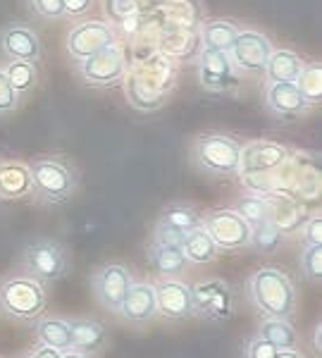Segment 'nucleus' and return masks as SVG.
Returning <instances> with one entry per match:
<instances>
[{"label":"nucleus","instance_id":"nucleus-15","mask_svg":"<svg viewBox=\"0 0 322 358\" xmlns=\"http://www.w3.org/2000/svg\"><path fill=\"white\" fill-rule=\"evenodd\" d=\"M0 50L8 60H27V62H38L41 60V38L34 29L27 24L13 22L0 29Z\"/></svg>","mask_w":322,"mask_h":358},{"label":"nucleus","instance_id":"nucleus-37","mask_svg":"<svg viewBox=\"0 0 322 358\" xmlns=\"http://www.w3.org/2000/svg\"><path fill=\"white\" fill-rule=\"evenodd\" d=\"M301 241L303 246H322V217L310 215L306 224L301 227Z\"/></svg>","mask_w":322,"mask_h":358},{"label":"nucleus","instance_id":"nucleus-40","mask_svg":"<svg viewBox=\"0 0 322 358\" xmlns=\"http://www.w3.org/2000/svg\"><path fill=\"white\" fill-rule=\"evenodd\" d=\"M91 8H94V0H62V13L65 17H84L91 13Z\"/></svg>","mask_w":322,"mask_h":358},{"label":"nucleus","instance_id":"nucleus-16","mask_svg":"<svg viewBox=\"0 0 322 358\" xmlns=\"http://www.w3.org/2000/svg\"><path fill=\"white\" fill-rule=\"evenodd\" d=\"M310 217L308 208L289 194L268 196V220L279 229L281 234H296Z\"/></svg>","mask_w":322,"mask_h":358},{"label":"nucleus","instance_id":"nucleus-33","mask_svg":"<svg viewBox=\"0 0 322 358\" xmlns=\"http://www.w3.org/2000/svg\"><path fill=\"white\" fill-rule=\"evenodd\" d=\"M198 38L196 34L186 31V29H177V31L165 34V57H180V60H189V50L184 48L186 41H193Z\"/></svg>","mask_w":322,"mask_h":358},{"label":"nucleus","instance_id":"nucleus-44","mask_svg":"<svg viewBox=\"0 0 322 358\" xmlns=\"http://www.w3.org/2000/svg\"><path fill=\"white\" fill-rule=\"evenodd\" d=\"M62 358H91V356H84V354H77V351H65Z\"/></svg>","mask_w":322,"mask_h":358},{"label":"nucleus","instance_id":"nucleus-32","mask_svg":"<svg viewBox=\"0 0 322 358\" xmlns=\"http://www.w3.org/2000/svg\"><path fill=\"white\" fill-rule=\"evenodd\" d=\"M234 210L249 222V227H256V224L265 222L268 220V199L265 196H241V199L234 203Z\"/></svg>","mask_w":322,"mask_h":358},{"label":"nucleus","instance_id":"nucleus-17","mask_svg":"<svg viewBox=\"0 0 322 358\" xmlns=\"http://www.w3.org/2000/svg\"><path fill=\"white\" fill-rule=\"evenodd\" d=\"M289 158L286 146L275 141H251L241 148V172L239 175H253V172H272Z\"/></svg>","mask_w":322,"mask_h":358},{"label":"nucleus","instance_id":"nucleus-38","mask_svg":"<svg viewBox=\"0 0 322 358\" xmlns=\"http://www.w3.org/2000/svg\"><path fill=\"white\" fill-rule=\"evenodd\" d=\"M31 10L43 20H62V0H29Z\"/></svg>","mask_w":322,"mask_h":358},{"label":"nucleus","instance_id":"nucleus-11","mask_svg":"<svg viewBox=\"0 0 322 358\" xmlns=\"http://www.w3.org/2000/svg\"><path fill=\"white\" fill-rule=\"evenodd\" d=\"M131 282L134 280H131L129 268L119 263H108L96 268V273L91 275V292L103 308L110 313H119Z\"/></svg>","mask_w":322,"mask_h":358},{"label":"nucleus","instance_id":"nucleus-22","mask_svg":"<svg viewBox=\"0 0 322 358\" xmlns=\"http://www.w3.org/2000/svg\"><path fill=\"white\" fill-rule=\"evenodd\" d=\"M303 57L296 53V50L289 48H279L272 50L268 57V65H265V79L268 84H277V82H296L298 72L303 67Z\"/></svg>","mask_w":322,"mask_h":358},{"label":"nucleus","instance_id":"nucleus-1","mask_svg":"<svg viewBox=\"0 0 322 358\" xmlns=\"http://www.w3.org/2000/svg\"><path fill=\"white\" fill-rule=\"evenodd\" d=\"M177 72L175 65L165 55H153L146 60H139L124 74L126 101L131 108L141 113H153L163 108L170 101L175 91Z\"/></svg>","mask_w":322,"mask_h":358},{"label":"nucleus","instance_id":"nucleus-39","mask_svg":"<svg viewBox=\"0 0 322 358\" xmlns=\"http://www.w3.org/2000/svg\"><path fill=\"white\" fill-rule=\"evenodd\" d=\"M153 241L155 244H163V246H180L182 248V241H184V234L172 229L170 224H163L158 222L153 229Z\"/></svg>","mask_w":322,"mask_h":358},{"label":"nucleus","instance_id":"nucleus-45","mask_svg":"<svg viewBox=\"0 0 322 358\" xmlns=\"http://www.w3.org/2000/svg\"><path fill=\"white\" fill-rule=\"evenodd\" d=\"M24 358H31V356H24Z\"/></svg>","mask_w":322,"mask_h":358},{"label":"nucleus","instance_id":"nucleus-46","mask_svg":"<svg viewBox=\"0 0 322 358\" xmlns=\"http://www.w3.org/2000/svg\"><path fill=\"white\" fill-rule=\"evenodd\" d=\"M0 163H3V158H0Z\"/></svg>","mask_w":322,"mask_h":358},{"label":"nucleus","instance_id":"nucleus-3","mask_svg":"<svg viewBox=\"0 0 322 358\" xmlns=\"http://www.w3.org/2000/svg\"><path fill=\"white\" fill-rule=\"evenodd\" d=\"M251 299L265 317L289 320L296 310V289L291 277L277 268H261L251 277Z\"/></svg>","mask_w":322,"mask_h":358},{"label":"nucleus","instance_id":"nucleus-23","mask_svg":"<svg viewBox=\"0 0 322 358\" xmlns=\"http://www.w3.org/2000/svg\"><path fill=\"white\" fill-rule=\"evenodd\" d=\"M239 27L227 20H208L200 27V45L208 50H217V53H229L234 41H237Z\"/></svg>","mask_w":322,"mask_h":358},{"label":"nucleus","instance_id":"nucleus-28","mask_svg":"<svg viewBox=\"0 0 322 358\" xmlns=\"http://www.w3.org/2000/svg\"><path fill=\"white\" fill-rule=\"evenodd\" d=\"M163 224H170L172 229H177V232L186 234L191 232V229H196L203 224V215L196 210L193 206H186V203H170L163 208V213H160V220Z\"/></svg>","mask_w":322,"mask_h":358},{"label":"nucleus","instance_id":"nucleus-13","mask_svg":"<svg viewBox=\"0 0 322 358\" xmlns=\"http://www.w3.org/2000/svg\"><path fill=\"white\" fill-rule=\"evenodd\" d=\"M110 43H115V31L110 29V24L98 22V20H89V22L77 24L70 34H67L65 48L72 60L82 62Z\"/></svg>","mask_w":322,"mask_h":358},{"label":"nucleus","instance_id":"nucleus-43","mask_svg":"<svg viewBox=\"0 0 322 358\" xmlns=\"http://www.w3.org/2000/svg\"><path fill=\"white\" fill-rule=\"evenodd\" d=\"M277 358H303L301 354H298L296 349H291V351H279V356Z\"/></svg>","mask_w":322,"mask_h":358},{"label":"nucleus","instance_id":"nucleus-20","mask_svg":"<svg viewBox=\"0 0 322 358\" xmlns=\"http://www.w3.org/2000/svg\"><path fill=\"white\" fill-rule=\"evenodd\" d=\"M265 106L270 108V113H275L277 117H301L310 108L308 103L303 101V96L298 94L294 82L268 84Z\"/></svg>","mask_w":322,"mask_h":358},{"label":"nucleus","instance_id":"nucleus-24","mask_svg":"<svg viewBox=\"0 0 322 358\" xmlns=\"http://www.w3.org/2000/svg\"><path fill=\"white\" fill-rule=\"evenodd\" d=\"M148 261H151L155 273L163 277H177L189 268V261L180 246H163L155 241H151V246H148Z\"/></svg>","mask_w":322,"mask_h":358},{"label":"nucleus","instance_id":"nucleus-14","mask_svg":"<svg viewBox=\"0 0 322 358\" xmlns=\"http://www.w3.org/2000/svg\"><path fill=\"white\" fill-rule=\"evenodd\" d=\"M153 289L160 315H165L168 320H184V317L193 315L191 285L175 280V277H163L158 285H153Z\"/></svg>","mask_w":322,"mask_h":358},{"label":"nucleus","instance_id":"nucleus-34","mask_svg":"<svg viewBox=\"0 0 322 358\" xmlns=\"http://www.w3.org/2000/svg\"><path fill=\"white\" fill-rule=\"evenodd\" d=\"M301 273L308 282L322 280V246H306L301 251Z\"/></svg>","mask_w":322,"mask_h":358},{"label":"nucleus","instance_id":"nucleus-30","mask_svg":"<svg viewBox=\"0 0 322 358\" xmlns=\"http://www.w3.org/2000/svg\"><path fill=\"white\" fill-rule=\"evenodd\" d=\"M5 77L8 82L13 84V89L17 91L20 96L29 94V91L36 86L38 82V69H36V62H27V60H10L5 65Z\"/></svg>","mask_w":322,"mask_h":358},{"label":"nucleus","instance_id":"nucleus-2","mask_svg":"<svg viewBox=\"0 0 322 358\" xmlns=\"http://www.w3.org/2000/svg\"><path fill=\"white\" fill-rule=\"evenodd\" d=\"M31 196L41 206H60L79 192V172L62 158H41L29 163Z\"/></svg>","mask_w":322,"mask_h":358},{"label":"nucleus","instance_id":"nucleus-42","mask_svg":"<svg viewBox=\"0 0 322 358\" xmlns=\"http://www.w3.org/2000/svg\"><path fill=\"white\" fill-rule=\"evenodd\" d=\"M313 349H315V351H320V349H322V325H320V322L313 327Z\"/></svg>","mask_w":322,"mask_h":358},{"label":"nucleus","instance_id":"nucleus-18","mask_svg":"<svg viewBox=\"0 0 322 358\" xmlns=\"http://www.w3.org/2000/svg\"><path fill=\"white\" fill-rule=\"evenodd\" d=\"M67 325H70L72 351L91 358H96L105 351L108 330L103 322L94 320V317H74V320H67Z\"/></svg>","mask_w":322,"mask_h":358},{"label":"nucleus","instance_id":"nucleus-35","mask_svg":"<svg viewBox=\"0 0 322 358\" xmlns=\"http://www.w3.org/2000/svg\"><path fill=\"white\" fill-rule=\"evenodd\" d=\"M277 356H279L277 346H272L268 339H263L261 334L249 339L244 346V358H277Z\"/></svg>","mask_w":322,"mask_h":358},{"label":"nucleus","instance_id":"nucleus-8","mask_svg":"<svg viewBox=\"0 0 322 358\" xmlns=\"http://www.w3.org/2000/svg\"><path fill=\"white\" fill-rule=\"evenodd\" d=\"M203 229L220 251H241L249 246L251 227L234 208H215L203 215Z\"/></svg>","mask_w":322,"mask_h":358},{"label":"nucleus","instance_id":"nucleus-5","mask_svg":"<svg viewBox=\"0 0 322 358\" xmlns=\"http://www.w3.org/2000/svg\"><path fill=\"white\" fill-rule=\"evenodd\" d=\"M45 289L29 275H13L0 282V313L20 322H34L45 310Z\"/></svg>","mask_w":322,"mask_h":358},{"label":"nucleus","instance_id":"nucleus-27","mask_svg":"<svg viewBox=\"0 0 322 358\" xmlns=\"http://www.w3.org/2000/svg\"><path fill=\"white\" fill-rule=\"evenodd\" d=\"M263 339H268L272 346H277L279 351H291L298 346V334L291 327L289 320L284 317H265L261 322V330H258Z\"/></svg>","mask_w":322,"mask_h":358},{"label":"nucleus","instance_id":"nucleus-41","mask_svg":"<svg viewBox=\"0 0 322 358\" xmlns=\"http://www.w3.org/2000/svg\"><path fill=\"white\" fill-rule=\"evenodd\" d=\"M31 358H62V351L53 349V346H45V344H38L36 349H34Z\"/></svg>","mask_w":322,"mask_h":358},{"label":"nucleus","instance_id":"nucleus-9","mask_svg":"<svg viewBox=\"0 0 322 358\" xmlns=\"http://www.w3.org/2000/svg\"><path fill=\"white\" fill-rule=\"evenodd\" d=\"M193 315L210 322H227L234 315V292L224 280H203L191 287Z\"/></svg>","mask_w":322,"mask_h":358},{"label":"nucleus","instance_id":"nucleus-7","mask_svg":"<svg viewBox=\"0 0 322 358\" xmlns=\"http://www.w3.org/2000/svg\"><path fill=\"white\" fill-rule=\"evenodd\" d=\"M272 43L263 31L256 29H244L237 34L232 50H229V62L237 69V74H246V77H263L268 65V57L272 53Z\"/></svg>","mask_w":322,"mask_h":358},{"label":"nucleus","instance_id":"nucleus-31","mask_svg":"<svg viewBox=\"0 0 322 358\" xmlns=\"http://www.w3.org/2000/svg\"><path fill=\"white\" fill-rule=\"evenodd\" d=\"M281 241H284V234H281L270 220L251 227L249 246L256 248L258 253H275L281 246Z\"/></svg>","mask_w":322,"mask_h":358},{"label":"nucleus","instance_id":"nucleus-29","mask_svg":"<svg viewBox=\"0 0 322 358\" xmlns=\"http://www.w3.org/2000/svg\"><path fill=\"white\" fill-rule=\"evenodd\" d=\"M294 84L308 106H320V101H322V65L320 62H315V60L303 62Z\"/></svg>","mask_w":322,"mask_h":358},{"label":"nucleus","instance_id":"nucleus-25","mask_svg":"<svg viewBox=\"0 0 322 358\" xmlns=\"http://www.w3.org/2000/svg\"><path fill=\"white\" fill-rule=\"evenodd\" d=\"M182 251L186 256V261L191 265H208L217 258L220 248L215 246V241L210 239V234L203 229V224L191 232L184 234V241H182Z\"/></svg>","mask_w":322,"mask_h":358},{"label":"nucleus","instance_id":"nucleus-4","mask_svg":"<svg viewBox=\"0 0 322 358\" xmlns=\"http://www.w3.org/2000/svg\"><path fill=\"white\" fill-rule=\"evenodd\" d=\"M191 163L210 177H239L241 143L222 131H205L193 141Z\"/></svg>","mask_w":322,"mask_h":358},{"label":"nucleus","instance_id":"nucleus-26","mask_svg":"<svg viewBox=\"0 0 322 358\" xmlns=\"http://www.w3.org/2000/svg\"><path fill=\"white\" fill-rule=\"evenodd\" d=\"M36 322V337L38 342L45 346H53L57 351H72V339H70V325L62 317H38Z\"/></svg>","mask_w":322,"mask_h":358},{"label":"nucleus","instance_id":"nucleus-21","mask_svg":"<svg viewBox=\"0 0 322 358\" xmlns=\"http://www.w3.org/2000/svg\"><path fill=\"white\" fill-rule=\"evenodd\" d=\"M31 196V170L22 160L0 163V201H20Z\"/></svg>","mask_w":322,"mask_h":358},{"label":"nucleus","instance_id":"nucleus-6","mask_svg":"<svg viewBox=\"0 0 322 358\" xmlns=\"http://www.w3.org/2000/svg\"><path fill=\"white\" fill-rule=\"evenodd\" d=\"M22 265L24 273L34 277L41 285H53V282L62 280L70 270V258L60 241L48 239V236H38L31 239L24 246L22 253Z\"/></svg>","mask_w":322,"mask_h":358},{"label":"nucleus","instance_id":"nucleus-12","mask_svg":"<svg viewBox=\"0 0 322 358\" xmlns=\"http://www.w3.org/2000/svg\"><path fill=\"white\" fill-rule=\"evenodd\" d=\"M198 82L210 94H232L239 84V74L227 53L203 48L198 55Z\"/></svg>","mask_w":322,"mask_h":358},{"label":"nucleus","instance_id":"nucleus-36","mask_svg":"<svg viewBox=\"0 0 322 358\" xmlns=\"http://www.w3.org/2000/svg\"><path fill=\"white\" fill-rule=\"evenodd\" d=\"M20 106V94L13 89V84L8 82L5 72L0 69V115H10Z\"/></svg>","mask_w":322,"mask_h":358},{"label":"nucleus","instance_id":"nucleus-10","mask_svg":"<svg viewBox=\"0 0 322 358\" xmlns=\"http://www.w3.org/2000/svg\"><path fill=\"white\" fill-rule=\"evenodd\" d=\"M79 72H82L84 82L94 89H108L124 79L126 74V55L117 43L105 45L98 53L79 62Z\"/></svg>","mask_w":322,"mask_h":358},{"label":"nucleus","instance_id":"nucleus-19","mask_svg":"<svg viewBox=\"0 0 322 358\" xmlns=\"http://www.w3.org/2000/svg\"><path fill=\"white\" fill-rule=\"evenodd\" d=\"M158 313L155 306V289L148 282H131L129 292L124 296V303L119 308V315L131 325H143Z\"/></svg>","mask_w":322,"mask_h":358}]
</instances>
